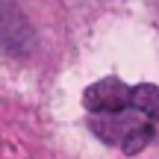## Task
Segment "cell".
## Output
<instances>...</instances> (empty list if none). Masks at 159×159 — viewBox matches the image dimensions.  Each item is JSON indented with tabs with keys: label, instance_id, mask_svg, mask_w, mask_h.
Instances as JSON below:
<instances>
[{
	"label": "cell",
	"instance_id": "obj_1",
	"mask_svg": "<svg viewBox=\"0 0 159 159\" xmlns=\"http://www.w3.org/2000/svg\"><path fill=\"white\" fill-rule=\"evenodd\" d=\"M83 106L89 130L127 156L159 142V85H127L118 77H103L83 91Z\"/></svg>",
	"mask_w": 159,
	"mask_h": 159
}]
</instances>
